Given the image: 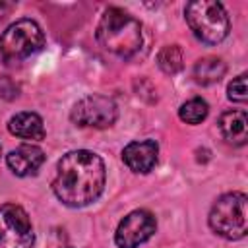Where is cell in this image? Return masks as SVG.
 <instances>
[{"mask_svg": "<svg viewBox=\"0 0 248 248\" xmlns=\"http://www.w3.org/2000/svg\"><path fill=\"white\" fill-rule=\"evenodd\" d=\"M107 169L103 159L87 149H76L62 155L52 180L54 196L68 207H85L105 190Z\"/></svg>", "mask_w": 248, "mask_h": 248, "instance_id": "6da1fadb", "label": "cell"}, {"mask_svg": "<svg viewBox=\"0 0 248 248\" xmlns=\"http://www.w3.org/2000/svg\"><path fill=\"white\" fill-rule=\"evenodd\" d=\"M95 37L99 45L120 58H132L141 46V23L120 8H107L97 23Z\"/></svg>", "mask_w": 248, "mask_h": 248, "instance_id": "7a4b0ae2", "label": "cell"}, {"mask_svg": "<svg viewBox=\"0 0 248 248\" xmlns=\"http://www.w3.org/2000/svg\"><path fill=\"white\" fill-rule=\"evenodd\" d=\"M209 227L227 240H240L248 231V198L244 192H229L215 200L209 209Z\"/></svg>", "mask_w": 248, "mask_h": 248, "instance_id": "3957f363", "label": "cell"}, {"mask_svg": "<svg viewBox=\"0 0 248 248\" xmlns=\"http://www.w3.org/2000/svg\"><path fill=\"white\" fill-rule=\"evenodd\" d=\"M184 16L192 33L205 45H217L229 35L231 23L221 2L215 0L188 2Z\"/></svg>", "mask_w": 248, "mask_h": 248, "instance_id": "277c9868", "label": "cell"}, {"mask_svg": "<svg viewBox=\"0 0 248 248\" xmlns=\"http://www.w3.org/2000/svg\"><path fill=\"white\" fill-rule=\"evenodd\" d=\"M45 46V33L33 19L14 21L0 37V54L6 62H21Z\"/></svg>", "mask_w": 248, "mask_h": 248, "instance_id": "5b68a950", "label": "cell"}, {"mask_svg": "<svg viewBox=\"0 0 248 248\" xmlns=\"http://www.w3.org/2000/svg\"><path fill=\"white\" fill-rule=\"evenodd\" d=\"M35 232L27 211L16 203L0 205V248H31Z\"/></svg>", "mask_w": 248, "mask_h": 248, "instance_id": "8992f818", "label": "cell"}, {"mask_svg": "<svg viewBox=\"0 0 248 248\" xmlns=\"http://www.w3.org/2000/svg\"><path fill=\"white\" fill-rule=\"evenodd\" d=\"M116 116H118L116 103L105 95H87L79 99L70 114L74 124L85 128H97V130L112 126L116 122Z\"/></svg>", "mask_w": 248, "mask_h": 248, "instance_id": "52a82bcc", "label": "cell"}, {"mask_svg": "<svg viewBox=\"0 0 248 248\" xmlns=\"http://www.w3.org/2000/svg\"><path fill=\"white\" fill-rule=\"evenodd\" d=\"M157 231V221L151 211L136 209L128 213L114 232V242L118 248H138L140 244L147 242L153 232Z\"/></svg>", "mask_w": 248, "mask_h": 248, "instance_id": "ba28073f", "label": "cell"}, {"mask_svg": "<svg viewBox=\"0 0 248 248\" xmlns=\"http://www.w3.org/2000/svg\"><path fill=\"white\" fill-rule=\"evenodd\" d=\"M157 155H159V145L153 140H143V141H132L122 149V161L124 165L134 170L147 174L153 170L157 165Z\"/></svg>", "mask_w": 248, "mask_h": 248, "instance_id": "9c48e42d", "label": "cell"}, {"mask_svg": "<svg viewBox=\"0 0 248 248\" xmlns=\"http://www.w3.org/2000/svg\"><path fill=\"white\" fill-rule=\"evenodd\" d=\"M6 163L14 174L29 176V174H35L45 163V151L39 145L23 143L6 155Z\"/></svg>", "mask_w": 248, "mask_h": 248, "instance_id": "30bf717a", "label": "cell"}, {"mask_svg": "<svg viewBox=\"0 0 248 248\" xmlns=\"http://www.w3.org/2000/svg\"><path fill=\"white\" fill-rule=\"evenodd\" d=\"M221 136L234 145H244L248 141V116L244 110H225L219 116Z\"/></svg>", "mask_w": 248, "mask_h": 248, "instance_id": "8fae6325", "label": "cell"}, {"mask_svg": "<svg viewBox=\"0 0 248 248\" xmlns=\"http://www.w3.org/2000/svg\"><path fill=\"white\" fill-rule=\"evenodd\" d=\"M8 130L12 136L21 140H43L45 124L37 112H17L8 120Z\"/></svg>", "mask_w": 248, "mask_h": 248, "instance_id": "7c38bea8", "label": "cell"}, {"mask_svg": "<svg viewBox=\"0 0 248 248\" xmlns=\"http://www.w3.org/2000/svg\"><path fill=\"white\" fill-rule=\"evenodd\" d=\"M227 72V66L221 58H215V56H205L202 60L196 62L194 66V79L202 85H211V83H217Z\"/></svg>", "mask_w": 248, "mask_h": 248, "instance_id": "4fadbf2b", "label": "cell"}, {"mask_svg": "<svg viewBox=\"0 0 248 248\" xmlns=\"http://www.w3.org/2000/svg\"><path fill=\"white\" fill-rule=\"evenodd\" d=\"M157 64L159 68L169 74V76H174L182 70V50L178 45H167L159 50L157 54Z\"/></svg>", "mask_w": 248, "mask_h": 248, "instance_id": "5bb4252c", "label": "cell"}, {"mask_svg": "<svg viewBox=\"0 0 248 248\" xmlns=\"http://www.w3.org/2000/svg\"><path fill=\"white\" fill-rule=\"evenodd\" d=\"M207 112H209V107L200 97H194V99L182 103L180 108H178V116L186 124H200V122H203Z\"/></svg>", "mask_w": 248, "mask_h": 248, "instance_id": "9a60e30c", "label": "cell"}, {"mask_svg": "<svg viewBox=\"0 0 248 248\" xmlns=\"http://www.w3.org/2000/svg\"><path fill=\"white\" fill-rule=\"evenodd\" d=\"M246 74H240V76H236L231 83H229V87H227V97L231 99V101H234V103H246V99H248V85H246Z\"/></svg>", "mask_w": 248, "mask_h": 248, "instance_id": "2e32d148", "label": "cell"}, {"mask_svg": "<svg viewBox=\"0 0 248 248\" xmlns=\"http://www.w3.org/2000/svg\"><path fill=\"white\" fill-rule=\"evenodd\" d=\"M0 155H2V147H0Z\"/></svg>", "mask_w": 248, "mask_h": 248, "instance_id": "e0dca14e", "label": "cell"}]
</instances>
